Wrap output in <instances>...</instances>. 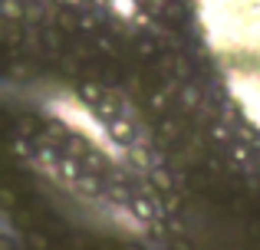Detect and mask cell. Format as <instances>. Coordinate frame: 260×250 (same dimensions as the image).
Wrapping results in <instances>:
<instances>
[{"label": "cell", "instance_id": "7a4b0ae2", "mask_svg": "<svg viewBox=\"0 0 260 250\" xmlns=\"http://www.w3.org/2000/svg\"><path fill=\"white\" fill-rule=\"evenodd\" d=\"M99 4H109V0H99Z\"/></svg>", "mask_w": 260, "mask_h": 250}, {"label": "cell", "instance_id": "6da1fadb", "mask_svg": "<svg viewBox=\"0 0 260 250\" xmlns=\"http://www.w3.org/2000/svg\"><path fill=\"white\" fill-rule=\"evenodd\" d=\"M63 26H70V30H73V26H76V17H73V13H63Z\"/></svg>", "mask_w": 260, "mask_h": 250}]
</instances>
